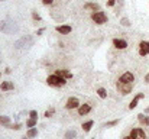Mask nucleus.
Segmentation results:
<instances>
[{
	"instance_id": "nucleus-1",
	"label": "nucleus",
	"mask_w": 149,
	"mask_h": 139,
	"mask_svg": "<svg viewBox=\"0 0 149 139\" xmlns=\"http://www.w3.org/2000/svg\"><path fill=\"white\" fill-rule=\"evenodd\" d=\"M47 83H48V86H52V87H64L67 84V78H64L61 75H56L54 73L52 75H49L47 78Z\"/></svg>"
},
{
	"instance_id": "nucleus-2",
	"label": "nucleus",
	"mask_w": 149,
	"mask_h": 139,
	"mask_svg": "<svg viewBox=\"0 0 149 139\" xmlns=\"http://www.w3.org/2000/svg\"><path fill=\"white\" fill-rule=\"evenodd\" d=\"M91 20L96 23V25H104L106 22H107V15L104 13V12H93L91 13Z\"/></svg>"
},
{
	"instance_id": "nucleus-3",
	"label": "nucleus",
	"mask_w": 149,
	"mask_h": 139,
	"mask_svg": "<svg viewBox=\"0 0 149 139\" xmlns=\"http://www.w3.org/2000/svg\"><path fill=\"white\" fill-rule=\"evenodd\" d=\"M132 89H133V84H127V83H120V81H117V90H119V93H122L123 96L132 93Z\"/></svg>"
},
{
	"instance_id": "nucleus-4",
	"label": "nucleus",
	"mask_w": 149,
	"mask_h": 139,
	"mask_svg": "<svg viewBox=\"0 0 149 139\" xmlns=\"http://www.w3.org/2000/svg\"><path fill=\"white\" fill-rule=\"evenodd\" d=\"M117 81H120V83H127V84H133V81H135V75H133V73L126 71V73H123V74L119 77Z\"/></svg>"
},
{
	"instance_id": "nucleus-5",
	"label": "nucleus",
	"mask_w": 149,
	"mask_h": 139,
	"mask_svg": "<svg viewBox=\"0 0 149 139\" xmlns=\"http://www.w3.org/2000/svg\"><path fill=\"white\" fill-rule=\"evenodd\" d=\"M80 100L77 98V97H70L68 100H67V103H65V109L67 110H72V109H78L80 107Z\"/></svg>"
},
{
	"instance_id": "nucleus-6",
	"label": "nucleus",
	"mask_w": 149,
	"mask_h": 139,
	"mask_svg": "<svg viewBox=\"0 0 149 139\" xmlns=\"http://www.w3.org/2000/svg\"><path fill=\"white\" fill-rule=\"evenodd\" d=\"M130 135L135 139H146V133H145V131L142 128H133L130 131Z\"/></svg>"
},
{
	"instance_id": "nucleus-7",
	"label": "nucleus",
	"mask_w": 149,
	"mask_h": 139,
	"mask_svg": "<svg viewBox=\"0 0 149 139\" xmlns=\"http://www.w3.org/2000/svg\"><path fill=\"white\" fill-rule=\"evenodd\" d=\"M139 55L141 57L149 55V41H141L139 42Z\"/></svg>"
},
{
	"instance_id": "nucleus-8",
	"label": "nucleus",
	"mask_w": 149,
	"mask_h": 139,
	"mask_svg": "<svg viewBox=\"0 0 149 139\" xmlns=\"http://www.w3.org/2000/svg\"><path fill=\"white\" fill-rule=\"evenodd\" d=\"M78 112V116H86L91 112V104L90 103H84V104H80V107L77 109Z\"/></svg>"
},
{
	"instance_id": "nucleus-9",
	"label": "nucleus",
	"mask_w": 149,
	"mask_h": 139,
	"mask_svg": "<svg viewBox=\"0 0 149 139\" xmlns=\"http://www.w3.org/2000/svg\"><path fill=\"white\" fill-rule=\"evenodd\" d=\"M55 31H56L58 34H61V35H68V34L72 32V28H71L70 25H59V26L55 28Z\"/></svg>"
},
{
	"instance_id": "nucleus-10",
	"label": "nucleus",
	"mask_w": 149,
	"mask_h": 139,
	"mask_svg": "<svg viewBox=\"0 0 149 139\" xmlns=\"http://www.w3.org/2000/svg\"><path fill=\"white\" fill-rule=\"evenodd\" d=\"M113 46L116 49H126L127 48V42L125 39H120V38H114L113 39Z\"/></svg>"
},
{
	"instance_id": "nucleus-11",
	"label": "nucleus",
	"mask_w": 149,
	"mask_h": 139,
	"mask_svg": "<svg viewBox=\"0 0 149 139\" xmlns=\"http://www.w3.org/2000/svg\"><path fill=\"white\" fill-rule=\"evenodd\" d=\"M143 97H145V94H143V93H139V94H136V96L133 97V100L130 101V104H129V109H130V110H133V109H135V107L139 104V101H141Z\"/></svg>"
},
{
	"instance_id": "nucleus-12",
	"label": "nucleus",
	"mask_w": 149,
	"mask_h": 139,
	"mask_svg": "<svg viewBox=\"0 0 149 139\" xmlns=\"http://www.w3.org/2000/svg\"><path fill=\"white\" fill-rule=\"evenodd\" d=\"M15 89V84L12 83V81H3L1 84H0V90L1 92H10V90H13Z\"/></svg>"
},
{
	"instance_id": "nucleus-13",
	"label": "nucleus",
	"mask_w": 149,
	"mask_h": 139,
	"mask_svg": "<svg viewBox=\"0 0 149 139\" xmlns=\"http://www.w3.org/2000/svg\"><path fill=\"white\" fill-rule=\"evenodd\" d=\"M55 74H56V75H61V77H64V78H67V80L72 78V73H70L68 70H55Z\"/></svg>"
},
{
	"instance_id": "nucleus-14",
	"label": "nucleus",
	"mask_w": 149,
	"mask_h": 139,
	"mask_svg": "<svg viewBox=\"0 0 149 139\" xmlns=\"http://www.w3.org/2000/svg\"><path fill=\"white\" fill-rule=\"evenodd\" d=\"M84 9H86V10H90V12H99L100 4L99 3H86V4H84Z\"/></svg>"
},
{
	"instance_id": "nucleus-15",
	"label": "nucleus",
	"mask_w": 149,
	"mask_h": 139,
	"mask_svg": "<svg viewBox=\"0 0 149 139\" xmlns=\"http://www.w3.org/2000/svg\"><path fill=\"white\" fill-rule=\"evenodd\" d=\"M138 120L142 123V126H149V116H146V113L138 115Z\"/></svg>"
},
{
	"instance_id": "nucleus-16",
	"label": "nucleus",
	"mask_w": 149,
	"mask_h": 139,
	"mask_svg": "<svg viewBox=\"0 0 149 139\" xmlns=\"http://www.w3.org/2000/svg\"><path fill=\"white\" fill-rule=\"evenodd\" d=\"M93 125H94V120H87V122H84L83 123V131L86 132V133H88L90 131H91V128H93Z\"/></svg>"
},
{
	"instance_id": "nucleus-17",
	"label": "nucleus",
	"mask_w": 149,
	"mask_h": 139,
	"mask_svg": "<svg viewBox=\"0 0 149 139\" xmlns=\"http://www.w3.org/2000/svg\"><path fill=\"white\" fill-rule=\"evenodd\" d=\"M26 136L29 139L36 138V136H38V128H29L28 132H26Z\"/></svg>"
},
{
	"instance_id": "nucleus-18",
	"label": "nucleus",
	"mask_w": 149,
	"mask_h": 139,
	"mask_svg": "<svg viewBox=\"0 0 149 139\" xmlns=\"http://www.w3.org/2000/svg\"><path fill=\"white\" fill-rule=\"evenodd\" d=\"M75 138H77V132H75L74 129L67 131V132H65V135H64V139H75Z\"/></svg>"
},
{
	"instance_id": "nucleus-19",
	"label": "nucleus",
	"mask_w": 149,
	"mask_h": 139,
	"mask_svg": "<svg viewBox=\"0 0 149 139\" xmlns=\"http://www.w3.org/2000/svg\"><path fill=\"white\" fill-rule=\"evenodd\" d=\"M97 96H99L100 98H103V100H104V98H107V90H106V89H104V87H100V89H97Z\"/></svg>"
},
{
	"instance_id": "nucleus-20",
	"label": "nucleus",
	"mask_w": 149,
	"mask_h": 139,
	"mask_svg": "<svg viewBox=\"0 0 149 139\" xmlns=\"http://www.w3.org/2000/svg\"><path fill=\"white\" fill-rule=\"evenodd\" d=\"M0 125H3V126H6V128H7V126L10 125V117H9V116H3V115H1V116H0Z\"/></svg>"
},
{
	"instance_id": "nucleus-21",
	"label": "nucleus",
	"mask_w": 149,
	"mask_h": 139,
	"mask_svg": "<svg viewBox=\"0 0 149 139\" xmlns=\"http://www.w3.org/2000/svg\"><path fill=\"white\" fill-rule=\"evenodd\" d=\"M36 123H38V120H36V119L29 117V119L26 120V128H35V126H36Z\"/></svg>"
},
{
	"instance_id": "nucleus-22",
	"label": "nucleus",
	"mask_w": 149,
	"mask_h": 139,
	"mask_svg": "<svg viewBox=\"0 0 149 139\" xmlns=\"http://www.w3.org/2000/svg\"><path fill=\"white\" fill-rule=\"evenodd\" d=\"M119 119H114V120H110V122H107V123H104V126L106 128H113V126H117L119 125Z\"/></svg>"
},
{
	"instance_id": "nucleus-23",
	"label": "nucleus",
	"mask_w": 149,
	"mask_h": 139,
	"mask_svg": "<svg viewBox=\"0 0 149 139\" xmlns=\"http://www.w3.org/2000/svg\"><path fill=\"white\" fill-rule=\"evenodd\" d=\"M7 128H9V129H12V131H19V129L22 128V125H20V123H13V125L10 123Z\"/></svg>"
},
{
	"instance_id": "nucleus-24",
	"label": "nucleus",
	"mask_w": 149,
	"mask_h": 139,
	"mask_svg": "<svg viewBox=\"0 0 149 139\" xmlns=\"http://www.w3.org/2000/svg\"><path fill=\"white\" fill-rule=\"evenodd\" d=\"M120 23H122L123 26H126V28L130 26V20H129L127 17H122V19H120Z\"/></svg>"
},
{
	"instance_id": "nucleus-25",
	"label": "nucleus",
	"mask_w": 149,
	"mask_h": 139,
	"mask_svg": "<svg viewBox=\"0 0 149 139\" xmlns=\"http://www.w3.org/2000/svg\"><path fill=\"white\" fill-rule=\"evenodd\" d=\"M54 113H55V109H54V107H51V109H48V110L45 112V115H44V116H45V117H51Z\"/></svg>"
},
{
	"instance_id": "nucleus-26",
	"label": "nucleus",
	"mask_w": 149,
	"mask_h": 139,
	"mask_svg": "<svg viewBox=\"0 0 149 139\" xmlns=\"http://www.w3.org/2000/svg\"><path fill=\"white\" fill-rule=\"evenodd\" d=\"M29 117L38 120V112H36V110H31V112H29Z\"/></svg>"
},
{
	"instance_id": "nucleus-27",
	"label": "nucleus",
	"mask_w": 149,
	"mask_h": 139,
	"mask_svg": "<svg viewBox=\"0 0 149 139\" xmlns=\"http://www.w3.org/2000/svg\"><path fill=\"white\" fill-rule=\"evenodd\" d=\"M32 17H33V20H38V22L41 20V16H39L36 12H32Z\"/></svg>"
},
{
	"instance_id": "nucleus-28",
	"label": "nucleus",
	"mask_w": 149,
	"mask_h": 139,
	"mask_svg": "<svg viewBox=\"0 0 149 139\" xmlns=\"http://www.w3.org/2000/svg\"><path fill=\"white\" fill-rule=\"evenodd\" d=\"M116 4V0H107V6H110V7H113Z\"/></svg>"
},
{
	"instance_id": "nucleus-29",
	"label": "nucleus",
	"mask_w": 149,
	"mask_h": 139,
	"mask_svg": "<svg viewBox=\"0 0 149 139\" xmlns=\"http://www.w3.org/2000/svg\"><path fill=\"white\" fill-rule=\"evenodd\" d=\"M42 3H44V4H47V6H49V4L54 3V0H42Z\"/></svg>"
},
{
	"instance_id": "nucleus-30",
	"label": "nucleus",
	"mask_w": 149,
	"mask_h": 139,
	"mask_svg": "<svg viewBox=\"0 0 149 139\" xmlns=\"http://www.w3.org/2000/svg\"><path fill=\"white\" fill-rule=\"evenodd\" d=\"M44 31H45L44 28H42V29H39V31L36 32V35H38V36H39V35H42V34H44Z\"/></svg>"
},
{
	"instance_id": "nucleus-31",
	"label": "nucleus",
	"mask_w": 149,
	"mask_h": 139,
	"mask_svg": "<svg viewBox=\"0 0 149 139\" xmlns=\"http://www.w3.org/2000/svg\"><path fill=\"white\" fill-rule=\"evenodd\" d=\"M145 83H148V84H149V73L145 75Z\"/></svg>"
},
{
	"instance_id": "nucleus-32",
	"label": "nucleus",
	"mask_w": 149,
	"mask_h": 139,
	"mask_svg": "<svg viewBox=\"0 0 149 139\" xmlns=\"http://www.w3.org/2000/svg\"><path fill=\"white\" fill-rule=\"evenodd\" d=\"M123 139H135V138H133L132 135H127V136H125V138H123Z\"/></svg>"
},
{
	"instance_id": "nucleus-33",
	"label": "nucleus",
	"mask_w": 149,
	"mask_h": 139,
	"mask_svg": "<svg viewBox=\"0 0 149 139\" xmlns=\"http://www.w3.org/2000/svg\"><path fill=\"white\" fill-rule=\"evenodd\" d=\"M145 113H146V115H149V106L146 107V109H145Z\"/></svg>"
},
{
	"instance_id": "nucleus-34",
	"label": "nucleus",
	"mask_w": 149,
	"mask_h": 139,
	"mask_svg": "<svg viewBox=\"0 0 149 139\" xmlns=\"http://www.w3.org/2000/svg\"><path fill=\"white\" fill-rule=\"evenodd\" d=\"M23 139H29V138H28V136H25V138H23Z\"/></svg>"
},
{
	"instance_id": "nucleus-35",
	"label": "nucleus",
	"mask_w": 149,
	"mask_h": 139,
	"mask_svg": "<svg viewBox=\"0 0 149 139\" xmlns=\"http://www.w3.org/2000/svg\"><path fill=\"white\" fill-rule=\"evenodd\" d=\"M0 77H1V73H0Z\"/></svg>"
},
{
	"instance_id": "nucleus-36",
	"label": "nucleus",
	"mask_w": 149,
	"mask_h": 139,
	"mask_svg": "<svg viewBox=\"0 0 149 139\" xmlns=\"http://www.w3.org/2000/svg\"><path fill=\"white\" fill-rule=\"evenodd\" d=\"M91 139H96V138H91Z\"/></svg>"
}]
</instances>
